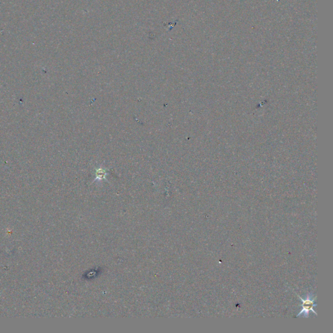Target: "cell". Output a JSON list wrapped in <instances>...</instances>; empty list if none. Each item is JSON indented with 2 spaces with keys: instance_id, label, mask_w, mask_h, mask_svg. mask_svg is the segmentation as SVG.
<instances>
[{
  "instance_id": "6da1fadb",
  "label": "cell",
  "mask_w": 333,
  "mask_h": 333,
  "mask_svg": "<svg viewBox=\"0 0 333 333\" xmlns=\"http://www.w3.org/2000/svg\"><path fill=\"white\" fill-rule=\"evenodd\" d=\"M297 296L302 302L301 305H300L302 307V309L299 312V314H297V317H299V316H303L304 318H309L310 312L315 314V315H318L317 313L314 310V308L317 306V304L314 303L316 299V296L313 297V295L312 294H308L306 295L305 299L302 298L301 296L298 295Z\"/></svg>"
}]
</instances>
